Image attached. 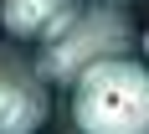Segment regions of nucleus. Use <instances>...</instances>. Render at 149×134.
<instances>
[{
  "instance_id": "1",
  "label": "nucleus",
  "mask_w": 149,
  "mask_h": 134,
  "mask_svg": "<svg viewBox=\"0 0 149 134\" xmlns=\"http://www.w3.org/2000/svg\"><path fill=\"white\" fill-rule=\"evenodd\" d=\"M72 119L82 134H149V67L134 57L88 67L72 93Z\"/></svg>"
},
{
  "instance_id": "2",
  "label": "nucleus",
  "mask_w": 149,
  "mask_h": 134,
  "mask_svg": "<svg viewBox=\"0 0 149 134\" xmlns=\"http://www.w3.org/2000/svg\"><path fill=\"white\" fill-rule=\"evenodd\" d=\"M129 41H134V31H129V15L123 11H113V5H82V15H77L72 26L46 41L41 72L57 77V83H77L88 67L123 57Z\"/></svg>"
},
{
  "instance_id": "3",
  "label": "nucleus",
  "mask_w": 149,
  "mask_h": 134,
  "mask_svg": "<svg viewBox=\"0 0 149 134\" xmlns=\"http://www.w3.org/2000/svg\"><path fill=\"white\" fill-rule=\"evenodd\" d=\"M46 119L41 77L0 52V134H36Z\"/></svg>"
},
{
  "instance_id": "4",
  "label": "nucleus",
  "mask_w": 149,
  "mask_h": 134,
  "mask_svg": "<svg viewBox=\"0 0 149 134\" xmlns=\"http://www.w3.org/2000/svg\"><path fill=\"white\" fill-rule=\"evenodd\" d=\"M88 0H0V26L21 41H52L82 15Z\"/></svg>"
}]
</instances>
